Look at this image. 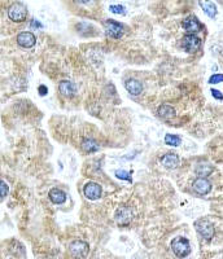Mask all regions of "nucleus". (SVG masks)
I'll return each mask as SVG.
<instances>
[{
  "instance_id": "1",
  "label": "nucleus",
  "mask_w": 223,
  "mask_h": 259,
  "mask_svg": "<svg viewBox=\"0 0 223 259\" xmlns=\"http://www.w3.org/2000/svg\"><path fill=\"white\" fill-rule=\"evenodd\" d=\"M172 249L174 251V254L176 257H179V258H184V257H187L191 253L190 241L187 239H184V237H176V239L173 240Z\"/></svg>"
},
{
  "instance_id": "2",
  "label": "nucleus",
  "mask_w": 223,
  "mask_h": 259,
  "mask_svg": "<svg viewBox=\"0 0 223 259\" xmlns=\"http://www.w3.org/2000/svg\"><path fill=\"white\" fill-rule=\"evenodd\" d=\"M69 251L74 259H84L88 255L90 246L87 243H84L82 240H76L69 245Z\"/></svg>"
},
{
  "instance_id": "3",
  "label": "nucleus",
  "mask_w": 223,
  "mask_h": 259,
  "mask_svg": "<svg viewBox=\"0 0 223 259\" xmlns=\"http://www.w3.org/2000/svg\"><path fill=\"white\" fill-rule=\"evenodd\" d=\"M8 16L15 22H24L28 17V9L22 3H15L9 7Z\"/></svg>"
},
{
  "instance_id": "4",
  "label": "nucleus",
  "mask_w": 223,
  "mask_h": 259,
  "mask_svg": "<svg viewBox=\"0 0 223 259\" xmlns=\"http://www.w3.org/2000/svg\"><path fill=\"white\" fill-rule=\"evenodd\" d=\"M195 227L200 235L203 236L205 240H211L214 237L215 229L214 226L207 219H199L195 222Z\"/></svg>"
},
{
  "instance_id": "5",
  "label": "nucleus",
  "mask_w": 223,
  "mask_h": 259,
  "mask_svg": "<svg viewBox=\"0 0 223 259\" xmlns=\"http://www.w3.org/2000/svg\"><path fill=\"white\" fill-rule=\"evenodd\" d=\"M105 32L107 35L114 39H120L121 36L124 35V28L120 22H116L114 20H108L105 22Z\"/></svg>"
},
{
  "instance_id": "6",
  "label": "nucleus",
  "mask_w": 223,
  "mask_h": 259,
  "mask_svg": "<svg viewBox=\"0 0 223 259\" xmlns=\"http://www.w3.org/2000/svg\"><path fill=\"white\" fill-rule=\"evenodd\" d=\"M116 222L118 226H128L131 223L132 218H134V214H132V210L130 208H120L116 211Z\"/></svg>"
},
{
  "instance_id": "7",
  "label": "nucleus",
  "mask_w": 223,
  "mask_h": 259,
  "mask_svg": "<svg viewBox=\"0 0 223 259\" xmlns=\"http://www.w3.org/2000/svg\"><path fill=\"white\" fill-rule=\"evenodd\" d=\"M84 196L90 198V200H97L101 197V193H103V188L101 185L95 183V181H90L87 184L84 185L83 188Z\"/></svg>"
},
{
  "instance_id": "8",
  "label": "nucleus",
  "mask_w": 223,
  "mask_h": 259,
  "mask_svg": "<svg viewBox=\"0 0 223 259\" xmlns=\"http://www.w3.org/2000/svg\"><path fill=\"white\" fill-rule=\"evenodd\" d=\"M200 46H201V40L196 35H190V34H188V35H186L183 39H182V47H183L188 53H195L200 48Z\"/></svg>"
},
{
  "instance_id": "9",
  "label": "nucleus",
  "mask_w": 223,
  "mask_h": 259,
  "mask_svg": "<svg viewBox=\"0 0 223 259\" xmlns=\"http://www.w3.org/2000/svg\"><path fill=\"white\" fill-rule=\"evenodd\" d=\"M183 28L186 32H190V35H193L195 32H199L203 30V24L197 20V17L190 16L183 21Z\"/></svg>"
},
{
  "instance_id": "10",
  "label": "nucleus",
  "mask_w": 223,
  "mask_h": 259,
  "mask_svg": "<svg viewBox=\"0 0 223 259\" xmlns=\"http://www.w3.org/2000/svg\"><path fill=\"white\" fill-rule=\"evenodd\" d=\"M17 43L20 44L21 47L32 48L35 46L36 38L32 32H21V34H18V36H17Z\"/></svg>"
},
{
  "instance_id": "11",
  "label": "nucleus",
  "mask_w": 223,
  "mask_h": 259,
  "mask_svg": "<svg viewBox=\"0 0 223 259\" xmlns=\"http://www.w3.org/2000/svg\"><path fill=\"white\" fill-rule=\"evenodd\" d=\"M193 191L199 194H207L211 191V184L210 181L205 179V178H197L193 181Z\"/></svg>"
},
{
  "instance_id": "12",
  "label": "nucleus",
  "mask_w": 223,
  "mask_h": 259,
  "mask_svg": "<svg viewBox=\"0 0 223 259\" xmlns=\"http://www.w3.org/2000/svg\"><path fill=\"white\" fill-rule=\"evenodd\" d=\"M59 91H60V94L65 97H73L74 95H76V86H74V83L69 82V81H63L59 84Z\"/></svg>"
},
{
  "instance_id": "13",
  "label": "nucleus",
  "mask_w": 223,
  "mask_h": 259,
  "mask_svg": "<svg viewBox=\"0 0 223 259\" xmlns=\"http://www.w3.org/2000/svg\"><path fill=\"white\" fill-rule=\"evenodd\" d=\"M125 87H126V90L131 95H134V96H138V95L142 94V91H143L142 83H140L139 81H136V79H128V81H126Z\"/></svg>"
},
{
  "instance_id": "14",
  "label": "nucleus",
  "mask_w": 223,
  "mask_h": 259,
  "mask_svg": "<svg viewBox=\"0 0 223 259\" xmlns=\"http://www.w3.org/2000/svg\"><path fill=\"white\" fill-rule=\"evenodd\" d=\"M161 162L166 169H175L179 165V157L174 153H167L166 156H163Z\"/></svg>"
},
{
  "instance_id": "15",
  "label": "nucleus",
  "mask_w": 223,
  "mask_h": 259,
  "mask_svg": "<svg viewBox=\"0 0 223 259\" xmlns=\"http://www.w3.org/2000/svg\"><path fill=\"white\" fill-rule=\"evenodd\" d=\"M49 200H51L53 204L60 205L63 204V202H65V200H66V194H65L64 191L55 188L49 192Z\"/></svg>"
},
{
  "instance_id": "16",
  "label": "nucleus",
  "mask_w": 223,
  "mask_h": 259,
  "mask_svg": "<svg viewBox=\"0 0 223 259\" xmlns=\"http://www.w3.org/2000/svg\"><path fill=\"white\" fill-rule=\"evenodd\" d=\"M159 115L163 119H170V118L175 117V110L170 105H161L159 108Z\"/></svg>"
},
{
  "instance_id": "17",
  "label": "nucleus",
  "mask_w": 223,
  "mask_h": 259,
  "mask_svg": "<svg viewBox=\"0 0 223 259\" xmlns=\"http://www.w3.org/2000/svg\"><path fill=\"white\" fill-rule=\"evenodd\" d=\"M200 7L204 9V12L207 13L210 18H214L217 16V7L211 1H200Z\"/></svg>"
},
{
  "instance_id": "18",
  "label": "nucleus",
  "mask_w": 223,
  "mask_h": 259,
  "mask_svg": "<svg viewBox=\"0 0 223 259\" xmlns=\"http://www.w3.org/2000/svg\"><path fill=\"white\" fill-rule=\"evenodd\" d=\"M213 170H214V167L209 163H200V165L196 166L195 171L199 177H207L213 173Z\"/></svg>"
},
{
  "instance_id": "19",
  "label": "nucleus",
  "mask_w": 223,
  "mask_h": 259,
  "mask_svg": "<svg viewBox=\"0 0 223 259\" xmlns=\"http://www.w3.org/2000/svg\"><path fill=\"white\" fill-rule=\"evenodd\" d=\"M82 148H83L87 153H94V152H97V150L100 149L99 144L96 142H94V140H91V139H86V140H83V143H82Z\"/></svg>"
},
{
  "instance_id": "20",
  "label": "nucleus",
  "mask_w": 223,
  "mask_h": 259,
  "mask_svg": "<svg viewBox=\"0 0 223 259\" xmlns=\"http://www.w3.org/2000/svg\"><path fill=\"white\" fill-rule=\"evenodd\" d=\"M165 143L170 146H179L180 143H182V139H180L178 135L167 134L166 136H165Z\"/></svg>"
},
{
  "instance_id": "21",
  "label": "nucleus",
  "mask_w": 223,
  "mask_h": 259,
  "mask_svg": "<svg viewBox=\"0 0 223 259\" xmlns=\"http://www.w3.org/2000/svg\"><path fill=\"white\" fill-rule=\"evenodd\" d=\"M116 177L118 178V179H124V180L131 181V178H130V173H127V171H125V170H117Z\"/></svg>"
},
{
  "instance_id": "22",
  "label": "nucleus",
  "mask_w": 223,
  "mask_h": 259,
  "mask_svg": "<svg viewBox=\"0 0 223 259\" xmlns=\"http://www.w3.org/2000/svg\"><path fill=\"white\" fill-rule=\"evenodd\" d=\"M113 13H116V15H125L126 13V8H125L124 5L117 4V5H111V8H109Z\"/></svg>"
},
{
  "instance_id": "23",
  "label": "nucleus",
  "mask_w": 223,
  "mask_h": 259,
  "mask_svg": "<svg viewBox=\"0 0 223 259\" xmlns=\"http://www.w3.org/2000/svg\"><path fill=\"white\" fill-rule=\"evenodd\" d=\"M8 191H9L8 185L5 184L3 180H0V200L4 198V197L8 194Z\"/></svg>"
},
{
  "instance_id": "24",
  "label": "nucleus",
  "mask_w": 223,
  "mask_h": 259,
  "mask_svg": "<svg viewBox=\"0 0 223 259\" xmlns=\"http://www.w3.org/2000/svg\"><path fill=\"white\" fill-rule=\"evenodd\" d=\"M222 74H214L211 75L210 79H209V83H211V84H214V83H222Z\"/></svg>"
},
{
  "instance_id": "25",
  "label": "nucleus",
  "mask_w": 223,
  "mask_h": 259,
  "mask_svg": "<svg viewBox=\"0 0 223 259\" xmlns=\"http://www.w3.org/2000/svg\"><path fill=\"white\" fill-rule=\"evenodd\" d=\"M38 92H39V94L42 95V96H46V95H47V92H48L47 87H46V86H39V88H38Z\"/></svg>"
},
{
  "instance_id": "26",
  "label": "nucleus",
  "mask_w": 223,
  "mask_h": 259,
  "mask_svg": "<svg viewBox=\"0 0 223 259\" xmlns=\"http://www.w3.org/2000/svg\"><path fill=\"white\" fill-rule=\"evenodd\" d=\"M211 94H213V96H214L215 98H218V100H222V94H221V91L211 90Z\"/></svg>"
},
{
  "instance_id": "27",
  "label": "nucleus",
  "mask_w": 223,
  "mask_h": 259,
  "mask_svg": "<svg viewBox=\"0 0 223 259\" xmlns=\"http://www.w3.org/2000/svg\"><path fill=\"white\" fill-rule=\"evenodd\" d=\"M32 26H36V28H42V25L38 24V22H36V20H32Z\"/></svg>"
}]
</instances>
